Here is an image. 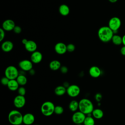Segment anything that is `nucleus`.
Here are the masks:
<instances>
[{"mask_svg": "<svg viewBox=\"0 0 125 125\" xmlns=\"http://www.w3.org/2000/svg\"><path fill=\"white\" fill-rule=\"evenodd\" d=\"M114 34L113 31L108 26H102L98 31V38L103 42H108L111 41Z\"/></svg>", "mask_w": 125, "mask_h": 125, "instance_id": "f257e3e1", "label": "nucleus"}, {"mask_svg": "<svg viewBox=\"0 0 125 125\" xmlns=\"http://www.w3.org/2000/svg\"><path fill=\"white\" fill-rule=\"evenodd\" d=\"M94 109L92 102L88 99L83 98L79 102V110L86 115L91 114Z\"/></svg>", "mask_w": 125, "mask_h": 125, "instance_id": "f03ea898", "label": "nucleus"}, {"mask_svg": "<svg viewBox=\"0 0 125 125\" xmlns=\"http://www.w3.org/2000/svg\"><path fill=\"white\" fill-rule=\"evenodd\" d=\"M8 120L12 125H20L23 123V115L18 110H12L8 115Z\"/></svg>", "mask_w": 125, "mask_h": 125, "instance_id": "7ed1b4c3", "label": "nucleus"}, {"mask_svg": "<svg viewBox=\"0 0 125 125\" xmlns=\"http://www.w3.org/2000/svg\"><path fill=\"white\" fill-rule=\"evenodd\" d=\"M54 104L50 101H46L42 103L41 107V111L43 115L46 117L51 116L54 113Z\"/></svg>", "mask_w": 125, "mask_h": 125, "instance_id": "20e7f679", "label": "nucleus"}, {"mask_svg": "<svg viewBox=\"0 0 125 125\" xmlns=\"http://www.w3.org/2000/svg\"><path fill=\"white\" fill-rule=\"evenodd\" d=\"M4 75L9 80L16 79L19 75V72L16 67L14 65H9L5 68Z\"/></svg>", "mask_w": 125, "mask_h": 125, "instance_id": "39448f33", "label": "nucleus"}, {"mask_svg": "<svg viewBox=\"0 0 125 125\" xmlns=\"http://www.w3.org/2000/svg\"><path fill=\"white\" fill-rule=\"evenodd\" d=\"M121 26V21L117 17L111 18L109 21L108 26L113 31L114 34L116 33Z\"/></svg>", "mask_w": 125, "mask_h": 125, "instance_id": "423d86ee", "label": "nucleus"}, {"mask_svg": "<svg viewBox=\"0 0 125 125\" xmlns=\"http://www.w3.org/2000/svg\"><path fill=\"white\" fill-rule=\"evenodd\" d=\"M86 115L81 112L77 111L74 112L72 116V121L75 125L83 124Z\"/></svg>", "mask_w": 125, "mask_h": 125, "instance_id": "0eeeda50", "label": "nucleus"}, {"mask_svg": "<svg viewBox=\"0 0 125 125\" xmlns=\"http://www.w3.org/2000/svg\"><path fill=\"white\" fill-rule=\"evenodd\" d=\"M81 92L80 87L76 84H70L66 89L67 95L72 98H75L79 96Z\"/></svg>", "mask_w": 125, "mask_h": 125, "instance_id": "6e6552de", "label": "nucleus"}, {"mask_svg": "<svg viewBox=\"0 0 125 125\" xmlns=\"http://www.w3.org/2000/svg\"><path fill=\"white\" fill-rule=\"evenodd\" d=\"M33 62L31 60H23L19 63V66L23 71H29L33 68Z\"/></svg>", "mask_w": 125, "mask_h": 125, "instance_id": "1a4fd4ad", "label": "nucleus"}, {"mask_svg": "<svg viewBox=\"0 0 125 125\" xmlns=\"http://www.w3.org/2000/svg\"><path fill=\"white\" fill-rule=\"evenodd\" d=\"M26 99L24 96L18 95L16 96L13 100V104L17 108H21L25 104Z\"/></svg>", "mask_w": 125, "mask_h": 125, "instance_id": "9d476101", "label": "nucleus"}, {"mask_svg": "<svg viewBox=\"0 0 125 125\" xmlns=\"http://www.w3.org/2000/svg\"><path fill=\"white\" fill-rule=\"evenodd\" d=\"M54 50L58 54L63 55L67 51V45L63 42H59L55 45Z\"/></svg>", "mask_w": 125, "mask_h": 125, "instance_id": "9b49d317", "label": "nucleus"}, {"mask_svg": "<svg viewBox=\"0 0 125 125\" xmlns=\"http://www.w3.org/2000/svg\"><path fill=\"white\" fill-rule=\"evenodd\" d=\"M42 55L39 51H35L32 53L30 56V60L33 63L37 64L41 62L42 60Z\"/></svg>", "mask_w": 125, "mask_h": 125, "instance_id": "f8f14e48", "label": "nucleus"}, {"mask_svg": "<svg viewBox=\"0 0 125 125\" xmlns=\"http://www.w3.org/2000/svg\"><path fill=\"white\" fill-rule=\"evenodd\" d=\"M16 26L15 22L11 19L5 20L2 24V28L6 31H10L13 30L14 28Z\"/></svg>", "mask_w": 125, "mask_h": 125, "instance_id": "ddd939ff", "label": "nucleus"}, {"mask_svg": "<svg viewBox=\"0 0 125 125\" xmlns=\"http://www.w3.org/2000/svg\"><path fill=\"white\" fill-rule=\"evenodd\" d=\"M35 120L34 115L31 113H27L23 115V123L25 125H32Z\"/></svg>", "mask_w": 125, "mask_h": 125, "instance_id": "4468645a", "label": "nucleus"}, {"mask_svg": "<svg viewBox=\"0 0 125 125\" xmlns=\"http://www.w3.org/2000/svg\"><path fill=\"white\" fill-rule=\"evenodd\" d=\"M89 74L90 76L94 78H97L101 75V70L97 66H92L89 69Z\"/></svg>", "mask_w": 125, "mask_h": 125, "instance_id": "2eb2a0df", "label": "nucleus"}, {"mask_svg": "<svg viewBox=\"0 0 125 125\" xmlns=\"http://www.w3.org/2000/svg\"><path fill=\"white\" fill-rule=\"evenodd\" d=\"M24 47L26 51L32 53L37 50V44L34 41L28 40L27 43L24 45Z\"/></svg>", "mask_w": 125, "mask_h": 125, "instance_id": "dca6fc26", "label": "nucleus"}, {"mask_svg": "<svg viewBox=\"0 0 125 125\" xmlns=\"http://www.w3.org/2000/svg\"><path fill=\"white\" fill-rule=\"evenodd\" d=\"M14 47L13 43L10 41L3 42L1 45L2 50L4 52H9L13 49Z\"/></svg>", "mask_w": 125, "mask_h": 125, "instance_id": "f3484780", "label": "nucleus"}, {"mask_svg": "<svg viewBox=\"0 0 125 125\" xmlns=\"http://www.w3.org/2000/svg\"><path fill=\"white\" fill-rule=\"evenodd\" d=\"M20 85L18 82L17 81L16 79L13 80H10L7 86L8 87V89L12 91H14L17 90L19 88Z\"/></svg>", "mask_w": 125, "mask_h": 125, "instance_id": "a211bd4d", "label": "nucleus"}, {"mask_svg": "<svg viewBox=\"0 0 125 125\" xmlns=\"http://www.w3.org/2000/svg\"><path fill=\"white\" fill-rule=\"evenodd\" d=\"M61 66V62L57 60H52L49 64V68L53 71H57L60 69Z\"/></svg>", "mask_w": 125, "mask_h": 125, "instance_id": "6ab92c4d", "label": "nucleus"}, {"mask_svg": "<svg viewBox=\"0 0 125 125\" xmlns=\"http://www.w3.org/2000/svg\"><path fill=\"white\" fill-rule=\"evenodd\" d=\"M59 11L61 15L63 16H66L69 14L70 9L67 5L62 4L59 8Z\"/></svg>", "mask_w": 125, "mask_h": 125, "instance_id": "aec40b11", "label": "nucleus"}, {"mask_svg": "<svg viewBox=\"0 0 125 125\" xmlns=\"http://www.w3.org/2000/svg\"><path fill=\"white\" fill-rule=\"evenodd\" d=\"M55 94L58 96H62L66 93V88L63 85L57 86L54 89Z\"/></svg>", "mask_w": 125, "mask_h": 125, "instance_id": "412c9836", "label": "nucleus"}, {"mask_svg": "<svg viewBox=\"0 0 125 125\" xmlns=\"http://www.w3.org/2000/svg\"><path fill=\"white\" fill-rule=\"evenodd\" d=\"M91 115L94 118L96 119H100L104 116V112L100 108H95L93 109Z\"/></svg>", "mask_w": 125, "mask_h": 125, "instance_id": "4be33fe9", "label": "nucleus"}, {"mask_svg": "<svg viewBox=\"0 0 125 125\" xmlns=\"http://www.w3.org/2000/svg\"><path fill=\"white\" fill-rule=\"evenodd\" d=\"M68 108L73 112L78 111L79 109V102L75 100H72L69 104Z\"/></svg>", "mask_w": 125, "mask_h": 125, "instance_id": "5701e85b", "label": "nucleus"}, {"mask_svg": "<svg viewBox=\"0 0 125 125\" xmlns=\"http://www.w3.org/2000/svg\"><path fill=\"white\" fill-rule=\"evenodd\" d=\"M16 80L19 83V85L21 86H24L27 83V79L26 77L23 74H19V76L16 79Z\"/></svg>", "mask_w": 125, "mask_h": 125, "instance_id": "b1692460", "label": "nucleus"}, {"mask_svg": "<svg viewBox=\"0 0 125 125\" xmlns=\"http://www.w3.org/2000/svg\"><path fill=\"white\" fill-rule=\"evenodd\" d=\"M95 122L94 118L91 115H86L84 122L83 123V125H95Z\"/></svg>", "mask_w": 125, "mask_h": 125, "instance_id": "393cba45", "label": "nucleus"}, {"mask_svg": "<svg viewBox=\"0 0 125 125\" xmlns=\"http://www.w3.org/2000/svg\"><path fill=\"white\" fill-rule=\"evenodd\" d=\"M111 41L115 45H121L122 43V37L118 35L114 34L111 39Z\"/></svg>", "mask_w": 125, "mask_h": 125, "instance_id": "a878e982", "label": "nucleus"}, {"mask_svg": "<svg viewBox=\"0 0 125 125\" xmlns=\"http://www.w3.org/2000/svg\"><path fill=\"white\" fill-rule=\"evenodd\" d=\"M64 109L62 106L61 105H56L55 107L54 113L57 115H61L63 113Z\"/></svg>", "mask_w": 125, "mask_h": 125, "instance_id": "bb28decb", "label": "nucleus"}, {"mask_svg": "<svg viewBox=\"0 0 125 125\" xmlns=\"http://www.w3.org/2000/svg\"><path fill=\"white\" fill-rule=\"evenodd\" d=\"M18 90V93L19 95L21 96H24L26 94V89L23 87V86H21L19 87Z\"/></svg>", "mask_w": 125, "mask_h": 125, "instance_id": "cd10ccee", "label": "nucleus"}, {"mask_svg": "<svg viewBox=\"0 0 125 125\" xmlns=\"http://www.w3.org/2000/svg\"><path fill=\"white\" fill-rule=\"evenodd\" d=\"M9 81H10V80L7 77H6V76H4L1 78V80H0V82H1V83L3 85L7 86Z\"/></svg>", "mask_w": 125, "mask_h": 125, "instance_id": "c85d7f7f", "label": "nucleus"}, {"mask_svg": "<svg viewBox=\"0 0 125 125\" xmlns=\"http://www.w3.org/2000/svg\"><path fill=\"white\" fill-rule=\"evenodd\" d=\"M75 50V46L72 43H69L67 45V51L69 52H73Z\"/></svg>", "mask_w": 125, "mask_h": 125, "instance_id": "c756f323", "label": "nucleus"}, {"mask_svg": "<svg viewBox=\"0 0 125 125\" xmlns=\"http://www.w3.org/2000/svg\"><path fill=\"white\" fill-rule=\"evenodd\" d=\"M5 30L2 28L0 29V42H2L5 37Z\"/></svg>", "mask_w": 125, "mask_h": 125, "instance_id": "7c9ffc66", "label": "nucleus"}, {"mask_svg": "<svg viewBox=\"0 0 125 125\" xmlns=\"http://www.w3.org/2000/svg\"><path fill=\"white\" fill-rule=\"evenodd\" d=\"M60 71L62 73V74H66L68 71V69L67 68V67H66V66H61L60 69Z\"/></svg>", "mask_w": 125, "mask_h": 125, "instance_id": "2f4dec72", "label": "nucleus"}, {"mask_svg": "<svg viewBox=\"0 0 125 125\" xmlns=\"http://www.w3.org/2000/svg\"><path fill=\"white\" fill-rule=\"evenodd\" d=\"M95 99L98 103L100 102V101L102 99V95L100 93H98L96 94V95H95Z\"/></svg>", "mask_w": 125, "mask_h": 125, "instance_id": "473e14b6", "label": "nucleus"}, {"mask_svg": "<svg viewBox=\"0 0 125 125\" xmlns=\"http://www.w3.org/2000/svg\"><path fill=\"white\" fill-rule=\"evenodd\" d=\"M13 31L14 33L16 34H20L21 32V28L20 26L18 25H16L13 29Z\"/></svg>", "mask_w": 125, "mask_h": 125, "instance_id": "72a5a7b5", "label": "nucleus"}, {"mask_svg": "<svg viewBox=\"0 0 125 125\" xmlns=\"http://www.w3.org/2000/svg\"><path fill=\"white\" fill-rule=\"evenodd\" d=\"M120 52L123 56H125V45H124L120 49Z\"/></svg>", "mask_w": 125, "mask_h": 125, "instance_id": "f704fd0d", "label": "nucleus"}, {"mask_svg": "<svg viewBox=\"0 0 125 125\" xmlns=\"http://www.w3.org/2000/svg\"><path fill=\"white\" fill-rule=\"evenodd\" d=\"M28 40H27L26 39H23L21 41V42L23 44H24V45L27 43V42H28Z\"/></svg>", "mask_w": 125, "mask_h": 125, "instance_id": "c9c22d12", "label": "nucleus"}, {"mask_svg": "<svg viewBox=\"0 0 125 125\" xmlns=\"http://www.w3.org/2000/svg\"><path fill=\"white\" fill-rule=\"evenodd\" d=\"M29 74H30V75H34L35 74V71H34V70L32 68V69H31L29 71Z\"/></svg>", "mask_w": 125, "mask_h": 125, "instance_id": "e433bc0d", "label": "nucleus"}, {"mask_svg": "<svg viewBox=\"0 0 125 125\" xmlns=\"http://www.w3.org/2000/svg\"><path fill=\"white\" fill-rule=\"evenodd\" d=\"M122 43L125 45V34L122 37Z\"/></svg>", "mask_w": 125, "mask_h": 125, "instance_id": "4c0bfd02", "label": "nucleus"}, {"mask_svg": "<svg viewBox=\"0 0 125 125\" xmlns=\"http://www.w3.org/2000/svg\"><path fill=\"white\" fill-rule=\"evenodd\" d=\"M108 1L109 2H110L111 3H115V2H117L118 1V0H108Z\"/></svg>", "mask_w": 125, "mask_h": 125, "instance_id": "58836bf2", "label": "nucleus"}, {"mask_svg": "<svg viewBox=\"0 0 125 125\" xmlns=\"http://www.w3.org/2000/svg\"><path fill=\"white\" fill-rule=\"evenodd\" d=\"M75 125H83V124H77Z\"/></svg>", "mask_w": 125, "mask_h": 125, "instance_id": "ea45409f", "label": "nucleus"}, {"mask_svg": "<svg viewBox=\"0 0 125 125\" xmlns=\"http://www.w3.org/2000/svg\"><path fill=\"white\" fill-rule=\"evenodd\" d=\"M37 125V124H36V125Z\"/></svg>", "mask_w": 125, "mask_h": 125, "instance_id": "a19ab883", "label": "nucleus"}]
</instances>
